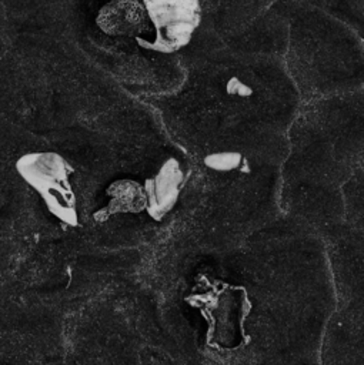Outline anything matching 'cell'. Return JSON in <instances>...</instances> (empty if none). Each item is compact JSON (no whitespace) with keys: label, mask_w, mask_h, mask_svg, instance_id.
<instances>
[{"label":"cell","mask_w":364,"mask_h":365,"mask_svg":"<svg viewBox=\"0 0 364 365\" xmlns=\"http://www.w3.org/2000/svg\"><path fill=\"white\" fill-rule=\"evenodd\" d=\"M16 171L41 198L47 211L66 225H77V200L70 181L73 167L59 153L37 151L17 158Z\"/></svg>","instance_id":"cell-1"},{"label":"cell","mask_w":364,"mask_h":365,"mask_svg":"<svg viewBox=\"0 0 364 365\" xmlns=\"http://www.w3.org/2000/svg\"><path fill=\"white\" fill-rule=\"evenodd\" d=\"M148 20L154 26L153 41L136 37L140 47L158 51L174 53L186 47L201 20L198 0H141Z\"/></svg>","instance_id":"cell-2"},{"label":"cell","mask_w":364,"mask_h":365,"mask_svg":"<svg viewBox=\"0 0 364 365\" xmlns=\"http://www.w3.org/2000/svg\"><path fill=\"white\" fill-rule=\"evenodd\" d=\"M181 164L176 158H167L160 170L144 182L146 210L156 220H163L177 204L183 185Z\"/></svg>","instance_id":"cell-3"},{"label":"cell","mask_w":364,"mask_h":365,"mask_svg":"<svg viewBox=\"0 0 364 365\" xmlns=\"http://www.w3.org/2000/svg\"><path fill=\"white\" fill-rule=\"evenodd\" d=\"M146 7L141 0H111L96 17L98 29L107 36H130L144 31Z\"/></svg>","instance_id":"cell-4"},{"label":"cell","mask_w":364,"mask_h":365,"mask_svg":"<svg viewBox=\"0 0 364 365\" xmlns=\"http://www.w3.org/2000/svg\"><path fill=\"white\" fill-rule=\"evenodd\" d=\"M243 158L241 154L237 151H221V153H211L204 157V164L207 168L214 171H231L240 167Z\"/></svg>","instance_id":"cell-5"}]
</instances>
